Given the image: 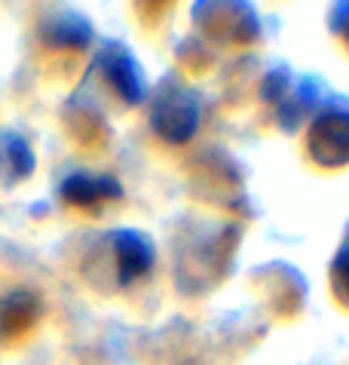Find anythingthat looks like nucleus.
<instances>
[{"instance_id": "f257e3e1", "label": "nucleus", "mask_w": 349, "mask_h": 365, "mask_svg": "<svg viewBox=\"0 0 349 365\" xmlns=\"http://www.w3.org/2000/svg\"><path fill=\"white\" fill-rule=\"evenodd\" d=\"M117 258H120V277L123 282H129L150 267L153 249L141 233H117Z\"/></svg>"}, {"instance_id": "7ed1b4c3", "label": "nucleus", "mask_w": 349, "mask_h": 365, "mask_svg": "<svg viewBox=\"0 0 349 365\" xmlns=\"http://www.w3.org/2000/svg\"><path fill=\"white\" fill-rule=\"evenodd\" d=\"M172 120V135L169 138H187L184 135V129H181V123L178 120H184V126L190 129H197V105H193L190 98H184V96H178V98H169V101H160V108H157V117H153V123H162V120Z\"/></svg>"}, {"instance_id": "f03ea898", "label": "nucleus", "mask_w": 349, "mask_h": 365, "mask_svg": "<svg viewBox=\"0 0 349 365\" xmlns=\"http://www.w3.org/2000/svg\"><path fill=\"white\" fill-rule=\"evenodd\" d=\"M65 197L71 202H80V206H89V202L105 200V197H120V187H117V181H110V178L74 175L65 181Z\"/></svg>"}]
</instances>
